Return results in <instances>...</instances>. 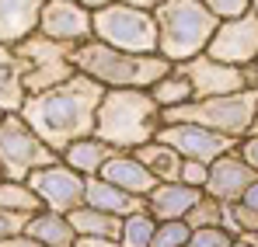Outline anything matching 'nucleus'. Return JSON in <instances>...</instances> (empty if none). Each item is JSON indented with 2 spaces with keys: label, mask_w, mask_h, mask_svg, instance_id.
<instances>
[{
  "label": "nucleus",
  "mask_w": 258,
  "mask_h": 247,
  "mask_svg": "<svg viewBox=\"0 0 258 247\" xmlns=\"http://www.w3.org/2000/svg\"><path fill=\"white\" fill-rule=\"evenodd\" d=\"M0 209H14V212H39L42 199L32 192L28 181H14V178H0Z\"/></svg>",
  "instance_id": "a878e982"
},
{
  "label": "nucleus",
  "mask_w": 258,
  "mask_h": 247,
  "mask_svg": "<svg viewBox=\"0 0 258 247\" xmlns=\"http://www.w3.org/2000/svg\"><path fill=\"white\" fill-rule=\"evenodd\" d=\"M105 91H108L105 84H98L94 77H87V73L77 70L70 80L28 94L25 105H21V115H25V119L32 122V129L63 157V150H67L74 139L94 136L98 105H101Z\"/></svg>",
  "instance_id": "f257e3e1"
},
{
  "label": "nucleus",
  "mask_w": 258,
  "mask_h": 247,
  "mask_svg": "<svg viewBox=\"0 0 258 247\" xmlns=\"http://www.w3.org/2000/svg\"><path fill=\"white\" fill-rule=\"evenodd\" d=\"M206 188L185 185V181H157V188L147 195V209L164 223V219H188V212L199 206Z\"/></svg>",
  "instance_id": "2eb2a0df"
},
{
  "label": "nucleus",
  "mask_w": 258,
  "mask_h": 247,
  "mask_svg": "<svg viewBox=\"0 0 258 247\" xmlns=\"http://www.w3.org/2000/svg\"><path fill=\"white\" fill-rule=\"evenodd\" d=\"M25 233H32V237L45 247H74L77 244V230H74L70 216H67V212H52V209L32 212Z\"/></svg>",
  "instance_id": "aec40b11"
},
{
  "label": "nucleus",
  "mask_w": 258,
  "mask_h": 247,
  "mask_svg": "<svg viewBox=\"0 0 258 247\" xmlns=\"http://www.w3.org/2000/svg\"><path fill=\"white\" fill-rule=\"evenodd\" d=\"M255 240H258V230H255Z\"/></svg>",
  "instance_id": "79ce46f5"
},
{
  "label": "nucleus",
  "mask_w": 258,
  "mask_h": 247,
  "mask_svg": "<svg viewBox=\"0 0 258 247\" xmlns=\"http://www.w3.org/2000/svg\"><path fill=\"white\" fill-rule=\"evenodd\" d=\"M181 181H185V185H196V188H206V181H210V164H203V160H185V164H181Z\"/></svg>",
  "instance_id": "2f4dec72"
},
{
  "label": "nucleus",
  "mask_w": 258,
  "mask_h": 247,
  "mask_svg": "<svg viewBox=\"0 0 258 247\" xmlns=\"http://www.w3.org/2000/svg\"><path fill=\"white\" fill-rule=\"evenodd\" d=\"M251 11H255V14H258V0H251Z\"/></svg>",
  "instance_id": "ea45409f"
},
{
  "label": "nucleus",
  "mask_w": 258,
  "mask_h": 247,
  "mask_svg": "<svg viewBox=\"0 0 258 247\" xmlns=\"http://www.w3.org/2000/svg\"><path fill=\"white\" fill-rule=\"evenodd\" d=\"M234 247H258V244H248V240H241V237H237V244Z\"/></svg>",
  "instance_id": "58836bf2"
},
{
  "label": "nucleus",
  "mask_w": 258,
  "mask_h": 247,
  "mask_svg": "<svg viewBox=\"0 0 258 247\" xmlns=\"http://www.w3.org/2000/svg\"><path fill=\"white\" fill-rule=\"evenodd\" d=\"M188 73V80L196 87V98H216V94H234V91H248L258 87V63L255 66H234V63H220L210 52L192 56L185 63H174Z\"/></svg>",
  "instance_id": "1a4fd4ad"
},
{
  "label": "nucleus",
  "mask_w": 258,
  "mask_h": 247,
  "mask_svg": "<svg viewBox=\"0 0 258 247\" xmlns=\"http://www.w3.org/2000/svg\"><path fill=\"white\" fill-rule=\"evenodd\" d=\"M234 244H237V237H234V230H227L223 223L196 226V230H192V240H188V247H234Z\"/></svg>",
  "instance_id": "cd10ccee"
},
{
  "label": "nucleus",
  "mask_w": 258,
  "mask_h": 247,
  "mask_svg": "<svg viewBox=\"0 0 258 247\" xmlns=\"http://www.w3.org/2000/svg\"><path fill=\"white\" fill-rule=\"evenodd\" d=\"M115 153H119V150H115L112 143H105L101 136H84V139H74V143L63 150V160L74 167V171L94 178V174H101V167L108 164Z\"/></svg>",
  "instance_id": "412c9836"
},
{
  "label": "nucleus",
  "mask_w": 258,
  "mask_h": 247,
  "mask_svg": "<svg viewBox=\"0 0 258 247\" xmlns=\"http://www.w3.org/2000/svg\"><path fill=\"white\" fill-rule=\"evenodd\" d=\"M0 178H4V171H0Z\"/></svg>",
  "instance_id": "37998d69"
},
{
  "label": "nucleus",
  "mask_w": 258,
  "mask_h": 247,
  "mask_svg": "<svg viewBox=\"0 0 258 247\" xmlns=\"http://www.w3.org/2000/svg\"><path fill=\"white\" fill-rule=\"evenodd\" d=\"M164 122H203L230 139H244L258 122V87L216 94V98H196L174 112H164Z\"/></svg>",
  "instance_id": "39448f33"
},
{
  "label": "nucleus",
  "mask_w": 258,
  "mask_h": 247,
  "mask_svg": "<svg viewBox=\"0 0 258 247\" xmlns=\"http://www.w3.org/2000/svg\"><path fill=\"white\" fill-rule=\"evenodd\" d=\"M119 247H122V244H119Z\"/></svg>",
  "instance_id": "c03bdc74"
},
{
  "label": "nucleus",
  "mask_w": 258,
  "mask_h": 247,
  "mask_svg": "<svg viewBox=\"0 0 258 247\" xmlns=\"http://www.w3.org/2000/svg\"><path fill=\"white\" fill-rule=\"evenodd\" d=\"M77 4H84L91 11H98V7H108V4H115V0H77Z\"/></svg>",
  "instance_id": "e433bc0d"
},
{
  "label": "nucleus",
  "mask_w": 258,
  "mask_h": 247,
  "mask_svg": "<svg viewBox=\"0 0 258 247\" xmlns=\"http://www.w3.org/2000/svg\"><path fill=\"white\" fill-rule=\"evenodd\" d=\"M45 0H0V42L18 45L25 35L39 32Z\"/></svg>",
  "instance_id": "f3484780"
},
{
  "label": "nucleus",
  "mask_w": 258,
  "mask_h": 247,
  "mask_svg": "<svg viewBox=\"0 0 258 247\" xmlns=\"http://www.w3.org/2000/svg\"><path fill=\"white\" fill-rule=\"evenodd\" d=\"M94 39L126 52H161L157 14L150 7H133L126 0L94 11Z\"/></svg>",
  "instance_id": "423d86ee"
},
{
  "label": "nucleus",
  "mask_w": 258,
  "mask_h": 247,
  "mask_svg": "<svg viewBox=\"0 0 258 247\" xmlns=\"http://www.w3.org/2000/svg\"><path fill=\"white\" fill-rule=\"evenodd\" d=\"M150 94L157 98V105H161L164 112H174V108H181V105L196 101V87H192L188 73H185L181 66H171L161 80L150 87Z\"/></svg>",
  "instance_id": "5701e85b"
},
{
  "label": "nucleus",
  "mask_w": 258,
  "mask_h": 247,
  "mask_svg": "<svg viewBox=\"0 0 258 247\" xmlns=\"http://www.w3.org/2000/svg\"><path fill=\"white\" fill-rule=\"evenodd\" d=\"M70 223H74L77 237L98 233V237H115V240H119V233H122V216H112V212L94 209V206H87V202L70 212Z\"/></svg>",
  "instance_id": "b1692460"
},
{
  "label": "nucleus",
  "mask_w": 258,
  "mask_h": 247,
  "mask_svg": "<svg viewBox=\"0 0 258 247\" xmlns=\"http://www.w3.org/2000/svg\"><path fill=\"white\" fill-rule=\"evenodd\" d=\"M25 98H28L25 59L18 56L14 45L0 42V112H21Z\"/></svg>",
  "instance_id": "a211bd4d"
},
{
  "label": "nucleus",
  "mask_w": 258,
  "mask_h": 247,
  "mask_svg": "<svg viewBox=\"0 0 258 247\" xmlns=\"http://www.w3.org/2000/svg\"><path fill=\"white\" fill-rule=\"evenodd\" d=\"M154 14L161 28V56L171 63L203 56L220 28V18L206 7V0H161Z\"/></svg>",
  "instance_id": "20e7f679"
},
{
  "label": "nucleus",
  "mask_w": 258,
  "mask_h": 247,
  "mask_svg": "<svg viewBox=\"0 0 258 247\" xmlns=\"http://www.w3.org/2000/svg\"><path fill=\"white\" fill-rule=\"evenodd\" d=\"M28 216H32V212L0 209V244H4V240H11V237H18V233H25V226H28Z\"/></svg>",
  "instance_id": "c756f323"
},
{
  "label": "nucleus",
  "mask_w": 258,
  "mask_h": 247,
  "mask_svg": "<svg viewBox=\"0 0 258 247\" xmlns=\"http://www.w3.org/2000/svg\"><path fill=\"white\" fill-rule=\"evenodd\" d=\"M157 226H161V219H157L150 209H136V212L122 216V233H119V244H122V247H154Z\"/></svg>",
  "instance_id": "393cba45"
},
{
  "label": "nucleus",
  "mask_w": 258,
  "mask_h": 247,
  "mask_svg": "<svg viewBox=\"0 0 258 247\" xmlns=\"http://www.w3.org/2000/svg\"><path fill=\"white\" fill-rule=\"evenodd\" d=\"M157 139L174 146L185 160H203V164H213L216 157H223L227 150L237 146V139H230L203 122H164Z\"/></svg>",
  "instance_id": "9b49d317"
},
{
  "label": "nucleus",
  "mask_w": 258,
  "mask_h": 247,
  "mask_svg": "<svg viewBox=\"0 0 258 247\" xmlns=\"http://www.w3.org/2000/svg\"><path fill=\"white\" fill-rule=\"evenodd\" d=\"M87 206L105 209L112 216H129L136 209H147V199H140V195L126 192V188L105 181L101 174H94V178H87Z\"/></svg>",
  "instance_id": "6ab92c4d"
},
{
  "label": "nucleus",
  "mask_w": 258,
  "mask_h": 247,
  "mask_svg": "<svg viewBox=\"0 0 258 247\" xmlns=\"http://www.w3.org/2000/svg\"><path fill=\"white\" fill-rule=\"evenodd\" d=\"M4 115H7V112H0V119H4Z\"/></svg>",
  "instance_id": "a19ab883"
},
{
  "label": "nucleus",
  "mask_w": 258,
  "mask_h": 247,
  "mask_svg": "<svg viewBox=\"0 0 258 247\" xmlns=\"http://www.w3.org/2000/svg\"><path fill=\"white\" fill-rule=\"evenodd\" d=\"M133 153L150 167V174H154L157 181H181V164H185V157H181L174 146L161 143V139H150V143L136 146Z\"/></svg>",
  "instance_id": "4be33fe9"
},
{
  "label": "nucleus",
  "mask_w": 258,
  "mask_h": 247,
  "mask_svg": "<svg viewBox=\"0 0 258 247\" xmlns=\"http://www.w3.org/2000/svg\"><path fill=\"white\" fill-rule=\"evenodd\" d=\"M59 153L32 129V122L21 112H7L0 119V171L4 178L28 181L32 171L45 164H56Z\"/></svg>",
  "instance_id": "0eeeda50"
},
{
  "label": "nucleus",
  "mask_w": 258,
  "mask_h": 247,
  "mask_svg": "<svg viewBox=\"0 0 258 247\" xmlns=\"http://www.w3.org/2000/svg\"><path fill=\"white\" fill-rule=\"evenodd\" d=\"M188 240H192V223L188 219H164L157 226L154 247H188Z\"/></svg>",
  "instance_id": "bb28decb"
},
{
  "label": "nucleus",
  "mask_w": 258,
  "mask_h": 247,
  "mask_svg": "<svg viewBox=\"0 0 258 247\" xmlns=\"http://www.w3.org/2000/svg\"><path fill=\"white\" fill-rule=\"evenodd\" d=\"M74 247H119L115 237H98V233H84V237H77V244Z\"/></svg>",
  "instance_id": "72a5a7b5"
},
{
  "label": "nucleus",
  "mask_w": 258,
  "mask_h": 247,
  "mask_svg": "<svg viewBox=\"0 0 258 247\" xmlns=\"http://www.w3.org/2000/svg\"><path fill=\"white\" fill-rule=\"evenodd\" d=\"M18 56L25 59V84H28V94L45 91V87H56V84L70 80L77 73V45L63 39H52L45 32H32L14 45Z\"/></svg>",
  "instance_id": "6e6552de"
},
{
  "label": "nucleus",
  "mask_w": 258,
  "mask_h": 247,
  "mask_svg": "<svg viewBox=\"0 0 258 247\" xmlns=\"http://www.w3.org/2000/svg\"><path fill=\"white\" fill-rule=\"evenodd\" d=\"M206 7L213 11L220 21H227V18H241V14H248V11H251V0H206Z\"/></svg>",
  "instance_id": "7c9ffc66"
},
{
  "label": "nucleus",
  "mask_w": 258,
  "mask_h": 247,
  "mask_svg": "<svg viewBox=\"0 0 258 247\" xmlns=\"http://www.w3.org/2000/svg\"><path fill=\"white\" fill-rule=\"evenodd\" d=\"M237 206H244L248 212H255V216H258V178L251 181V185H248V192L237 199Z\"/></svg>",
  "instance_id": "f704fd0d"
},
{
  "label": "nucleus",
  "mask_w": 258,
  "mask_h": 247,
  "mask_svg": "<svg viewBox=\"0 0 258 247\" xmlns=\"http://www.w3.org/2000/svg\"><path fill=\"white\" fill-rule=\"evenodd\" d=\"M0 247H45V244H39L32 233H18V237H11V240H4Z\"/></svg>",
  "instance_id": "c9c22d12"
},
{
  "label": "nucleus",
  "mask_w": 258,
  "mask_h": 247,
  "mask_svg": "<svg viewBox=\"0 0 258 247\" xmlns=\"http://www.w3.org/2000/svg\"><path fill=\"white\" fill-rule=\"evenodd\" d=\"M161 125H164V108L147 87H108L98 105L94 136H101L115 150H136L157 139Z\"/></svg>",
  "instance_id": "f03ea898"
},
{
  "label": "nucleus",
  "mask_w": 258,
  "mask_h": 247,
  "mask_svg": "<svg viewBox=\"0 0 258 247\" xmlns=\"http://www.w3.org/2000/svg\"><path fill=\"white\" fill-rule=\"evenodd\" d=\"M101 178L119 185V188H126V192H133V195H140V199H147L157 188V178L150 174V167L143 164L133 150H119L108 164L101 167Z\"/></svg>",
  "instance_id": "dca6fc26"
},
{
  "label": "nucleus",
  "mask_w": 258,
  "mask_h": 247,
  "mask_svg": "<svg viewBox=\"0 0 258 247\" xmlns=\"http://www.w3.org/2000/svg\"><path fill=\"white\" fill-rule=\"evenodd\" d=\"M77 70L94 77L105 87H154L174 63L161 52H126L101 39H87L77 45Z\"/></svg>",
  "instance_id": "7ed1b4c3"
},
{
  "label": "nucleus",
  "mask_w": 258,
  "mask_h": 247,
  "mask_svg": "<svg viewBox=\"0 0 258 247\" xmlns=\"http://www.w3.org/2000/svg\"><path fill=\"white\" fill-rule=\"evenodd\" d=\"M39 32L81 45V42L94 39V11L77 4V0H45L42 18H39Z\"/></svg>",
  "instance_id": "ddd939ff"
},
{
  "label": "nucleus",
  "mask_w": 258,
  "mask_h": 247,
  "mask_svg": "<svg viewBox=\"0 0 258 247\" xmlns=\"http://www.w3.org/2000/svg\"><path fill=\"white\" fill-rule=\"evenodd\" d=\"M126 4H133V7H150V11H154L161 0H126Z\"/></svg>",
  "instance_id": "4c0bfd02"
},
{
  "label": "nucleus",
  "mask_w": 258,
  "mask_h": 247,
  "mask_svg": "<svg viewBox=\"0 0 258 247\" xmlns=\"http://www.w3.org/2000/svg\"><path fill=\"white\" fill-rule=\"evenodd\" d=\"M258 178V171L241 153H237V146L234 150H227L223 157H216L213 164H210V181H206V195H213L220 202H227V206H234L244 192H248V185Z\"/></svg>",
  "instance_id": "4468645a"
},
{
  "label": "nucleus",
  "mask_w": 258,
  "mask_h": 247,
  "mask_svg": "<svg viewBox=\"0 0 258 247\" xmlns=\"http://www.w3.org/2000/svg\"><path fill=\"white\" fill-rule=\"evenodd\" d=\"M223 206H227V202H220V199H213V195H203L199 206L188 212L192 230H196V226H210V223H223Z\"/></svg>",
  "instance_id": "c85d7f7f"
},
{
  "label": "nucleus",
  "mask_w": 258,
  "mask_h": 247,
  "mask_svg": "<svg viewBox=\"0 0 258 247\" xmlns=\"http://www.w3.org/2000/svg\"><path fill=\"white\" fill-rule=\"evenodd\" d=\"M220 63H234V66H255L258 63V14L248 11L241 18H227L220 21L216 35L210 39L206 49Z\"/></svg>",
  "instance_id": "f8f14e48"
},
{
  "label": "nucleus",
  "mask_w": 258,
  "mask_h": 247,
  "mask_svg": "<svg viewBox=\"0 0 258 247\" xmlns=\"http://www.w3.org/2000/svg\"><path fill=\"white\" fill-rule=\"evenodd\" d=\"M28 185L42 199V206L52 209V212H67L70 216L77 206L87 202V174L74 171L63 157L56 164H45L39 171H32L28 174Z\"/></svg>",
  "instance_id": "9d476101"
},
{
  "label": "nucleus",
  "mask_w": 258,
  "mask_h": 247,
  "mask_svg": "<svg viewBox=\"0 0 258 247\" xmlns=\"http://www.w3.org/2000/svg\"><path fill=\"white\" fill-rule=\"evenodd\" d=\"M237 153H241V157L258 171V122H255V129H251L244 139H237Z\"/></svg>",
  "instance_id": "473e14b6"
}]
</instances>
